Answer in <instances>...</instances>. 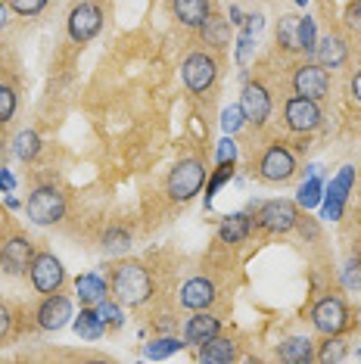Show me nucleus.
<instances>
[{
	"mask_svg": "<svg viewBox=\"0 0 361 364\" xmlns=\"http://www.w3.org/2000/svg\"><path fill=\"white\" fill-rule=\"evenodd\" d=\"M100 246H103V250L109 252V255H122V252L131 250V234H128L125 228H109V230L103 234V243H100Z\"/></svg>",
	"mask_w": 361,
	"mask_h": 364,
	"instance_id": "29",
	"label": "nucleus"
},
{
	"mask_svg": "<svg viewBox=\"0 0 361 364\" xmlns=\"http://www.w3.org/2000/svg\"><path fill=\"white\" fill-rule=\"evenodd\" d=\"M26 212H28V218L35 221V225H41V228L56 225V221H63V215H65V196L60 193V187L41 184V187H35L28 193Z\"/></svg>",
	"mask_w": 361,
	"mask_h": 364,
	"instance_id": "3",
	"label": "nucleus"
},
{
	"mask_svg": "<svg viewBox=\"0 0 361 364\" xmlns=\"http://www.w3.org/2000/svg\"><path fill=\"white\" fill-rule=\"evenodd\" d=\"M321 106H318V100H308V97H290L284 106V122L286 128L293 131V134H311V131L321 128Z\"/></svg>",
	"mask_w": 361,
	"mask_h": 364,
	"instance_id": "6",
	"label": "nucleus"
},
{
	"mask_svg": "<svg viewBox=\"0 0 361 364\" xmlns=\"http://www.w3.org/2000/svg\"><path fill=\"white\" fill-rule=\"evenodd\" d=\"M349 90H352V100H355V103H361V69L355 72V78H352Z\"/></svg>",
	"mask_w": 361,
	"mask_h": 364,
	"instance_id": "45",
	"label": "nucleus"
},
{
	"mask_svg": "<svg viewBox=\"0 0 361 364\" xmlns=\"http://www.w3.org/2000/svg\"><path fill=\"white\" fill-rule=\"evenodd\" d=\"M109 293L116 296V302L122 305H137L153 299V277L141 262H119L109 274Z\"/></svg>",
	"mask_w": 361,
	"mask_h": 364,
	"instance_id": "1",
	"label": "nucleus"
},
{
	"mask_svg": "<svg viewBox=\"0 0 361 364\" xmlns=\"http://www.w3.org/2000/svg\"><path fill=\"white\" fill-rule=\"evenodd\" d=\"M352 187V168H343L340 178L330 184V190H327V205H324V215L327 218H340L343 215V205H346V193Z\"/></svg>",
	"mask_w": 361,
	"mask_h": 364,
	"instance_id": "22",
	"label": "nucleus"
},
{
	"mask_svg": "<svg viewBox=\"0 0 361 364\" xmlns=\"http://www.w3.org/2000/svg\"><path fill=\"white\" fill-rule=\"evenodd\" d=\"M35 318H38L41 330H50V333L53 330H63L72 318V302L65 299L63 293H50V296H44V302L38 305Z\"/></svg>",
	"mask_w": 361,
	"mask_h": 364,
	"instance_id": "14",
	"label": "nucleus"
},
{
	"mask_svg": "<svg viewBox=\"0 0 361 364\" xmlns=\"http://www.w3.org/2000/svg\"><path fill=\"white\" fill-rule=\"evenodd\" d=\"M296 4H299V6H306V4H308V0H296Z\"/></svg>",
	"mask_w": 361,
	"mask_h": 364,
	"instance_id": "47",
	"label": "nucleus"
},
{
	"mask_svg": "<svg viewBox=\"0 0 361 364\" xmlns=\"http://www.w3.org/2000/svg\"><path fill=\"white\" fill-rule=\"evenodd\" d=\"M203 181H206V162L196 159V156H187V159L175 162V168L168 171V200L171 203H187L200 193Z\"/></svg>",
	"mask_w": 361,
	"mask_h": 364,
	"instance_id": "2",
	"label": "nucleus"
},
{
	"mask_svg": "<svg viewBox=\"0 0 361 364\" xmlns=\"http://www.w3.org/2000/svg\"><path fill=\"white\" fill-rule=\"evenodd\" d=\"M256 221H259L262 230H268V234H286V230L296 228L299 209H296V203H290V200H268V203L259 205Z\"/></svg>",
	"mask_w": 361,
	"mask_h": 364,
	"instance_id": "10",
	"label": "nucleus"
},
{
	"mask_svg": "<svg viewBox=\"0 0 361 364\" xmlns=\"http://www.w3.org/2000/svg\"><path fill=\"white\" fill-rule=\"evenodd\" d=\"M315 56L324 69H340V65H346V60H349V47L340 35H327V38H321V44H315Z\"/></svg>",
	"mask_w": 361,
	"mask_h": 364,
	"instance_id": "18",
	"label": "nucleus"
},
{
	"mask_svg": "<svg viewBox=\"0 0 361 364\" xmlns=\"http://www.w3.org/2000/svg\"><path fill=\"white\" fill-rule=\"evenodd\" d=\"M10 327H13V314H10V309H6L4 302H0V339L10 333Z\"/></svg>",
	"mask_w": 361,
	"mask_h": 364,
	"instance_id": "43",
	"label": "nucleus"
},
{
	"mask_svg": "<svg viewBox=\"0 0 361 364\" xmlns=\"http://www.w3.org/2000/svg\"><path fill=\"white\" fill-rule=\"evenodd\" d=\"M277 358L286 361V364H306V361H311V358H315V352H311V339L308 336H290L286 343H281Z\"/></svg>",
	"mask_w": 361,
	"mask_h": 364,
	"instance_id": "24",
	"label": "nucleus"
},
{
	"mask_svg": "<svg viewBox=\"0 0 361 364\" xmlns=\"http://www.w3.org/2000/svg\"><path fill=\"white\" fill-rule=\"evenodd\" d=\"M318 200H321V181L311 175L308 184H302V187H299V203L308 209V205H315Z\"/></svg>",
	"mask_w": 361,
	"mask_h": 364,
	"instance_id": "33",
	"label": "nucleus"
},
{
	"mask_svg": "<svg viewBox=\"0 0 361 364\" xmlns=\"http://www.w3.org/2000/svg\"><path fill=\"white\" fill-rule=\"evenodd\" d=\"M13 153H16V159H22V162L38 159V153H41V137L35 134V131H22V134L13 140Z\"/></svg>",
	"mask_w": 361,
	"mask_h": 364,
	"instance_id": "27",
	"label": "nucleus"
},
{
	"mask_svg": "<svg viewBox=\"0 0 361 364\" xmlns=\"http://www.w3.org/2000/svg\"><path fill=\"white\" fill-rule=\"evenodd\" d=\"M75 289H78V299L85 309H94V305H100L106 296H109V287H106L103 277L97 274H81L75 277Z\"/></svg>",
	"mask_w": 361,
	"mask_h": 364,
	"instance_id": "20",
	"label": "nucleus"
},
{
	"mask_svg": "<svg viewBox=\"0 0 361 364\" xmlns=\"http://www.w3.org/2000/svg\"><path fill=\"white\" fill-rule=\"evenodd\" d=\"M6 22H10V13H6V6L0 4V28H6Z\"/></svg>",
	"mask_w": 361,
	"mask_h": 364,
	"instance_id": "46",
	"label": "nucleus"
},
{
	"mask_svg": "<svg viewBox=\"0 0 361 364\" xmlns=\"http://www.w3.org/2000/svg\"><path fill=\"white\" fill-rule=\"evenodd\" d=\"M234 156H237L234 140L225 137V140H221V146H218V162H234Z\"/></svg>",
	"mask_w": 361,
	"mask_h": 364,
	"instance_id": "41",
	"label": "nucleus"
},
{
	"mask_svg": "<svg viewBox=\"0 0 361 364\" xmlns=\"http://www.w3.org/2000/svg\"><path fill=\"white\" fill-rule=\"evenodd\" d=\"M171 13H175L180 26L203 28L212 16V0H171Z\"/></svg>",
	"mask_w": 361,
	"mask_h": 364,
	"instance_id": "17",
	"label": "nucleus"
},
{
	"mask_svg": "<svg viewBox=\"0 0 361 364\" xmlns=\"http://www.w3.org/2000/svg\"><path fill=\"white\" fill-rule=\"evenodd\" d=\"M97 314H100V321L106 327H119L122 324V311H119V305L116 302H109V299H103L100 305H94Z\"/></svg>",
	"mask_w": 361,
	"mask_h": 364,
	"instance_id": "32",
	"label": "nucleus"
},
{
	"mask_svg": "<svg viewBox=\"0 0 361 364\" xmlns=\"http://www.w3.org/2000/svg\"><path fill=\"white\" fill-rule=\"evenodd\" d=\"M240 112L249 125L262 128L271 115V94L262 81H246L243 85V94H240Z\"/></svg>",
	"mask_w": 361,
	"mask_h": 364,
	"instance_id": "13",
	"label": "nucleus"
},
{
	"mask_svg": "<svg viewBox=\"0 0 361 364\" xmlns=\"http://www.w3.org/2000/svg\"><path fill=\"white\" fill-rule=\"evenodd\" d=\"M0 221H4V218H0Z\"/></svg>",
	"mask_w": 361,
	"mask_h": 364,
	"instance_id": "48",
	"label": "nucleus"
},
{
	"mask_svg": "<svg viewBox=\"0 0 361 364\" xmlns=\"http://www.w3.org/2000/svg\"><path fill=\"white\" fill-rule=\"evenodd\" d=\"M200 35H203V41H206L209 47H227V41H231V26H227L221 16L212 13L206 19V26L200 28Z\"/></svg>",
	"mask_w": 361,
	"mask_h": 364,
	"instance_id": "25",
	"label": "nucleus"
},
{
	"mask_svg": "<svg viewBox=\"0 0 361 364\" xmlns=\"http://www.w3.org/2000/svg\"><path fill=\"white\" fill-rule=\"evenodd\" d=\"M31 259H35V246H31L28 237L16 234V237H6L0 243V271L10 277H19L31 268Z\"/></svg>",
	"mask_w": 361,
	"mask_h": 364,
	"instance_id": "11",
	"label": "nucleus"
},
{
	"mask_svg": "<svg viewBox=\"0 0 361 364\" xmlns=\"http://www.w3.org/2000/svg\"><path fill=\"white\" fill-rule=\"evenodd\" d=\"M293 175H296V156H293V150L284 144H271L259 159V178L268 181V184H284Z\"/></svg>",
	"mask_w": 361,
	"mask_h": 364,
	"instance_id": "4",
	"label": "nucleus"
},
{
	"mask_svg": "<svg viewBox=\"0 0 361 364\" xmlns=\"http://www.w3.org/2000/svg\"><path fill=\"white\" fill-rule=\"evenodd\" d=\"M13 187H16V178L6 168H0V190H4V193H13Z\"/></svg>",
	"mask_w": 361,
	"mask_h": 364,
	"instance_id": "44",
	"label": "nucleus"
},
{
	"mask_svg": "<svg viewBox=\"0 0 361 364\" xmlns=\"http://www.w3.org/2000/svg\"><path fill=\"white\" fill-rule=\"evenodd\" d=\"M180 346H187V343H180L175 336H166V339H156V343L146 346V355H150V358H166V355L178 352Z\"/></svg>",
	"mask_w": 361,
	"mask_h": 364,
	"instance_id": "31",
	"label": "nucleus"
},
{
	"mask_svg": "<svg viewBox=\"0 0 361 364\" xmlns=\"http://www.w3.org/2000/svg\"><path fill=\"white\" fill-rule=\"evenodd\" d=\"M218 333H221V318H215V314H209V311H196L184 324V343L187 346H203Z\"/></svg>",
	"mask_w": 361,
	"mask_h": 364,
	"instance_id": "16",
	"label": "nucleus"
},
{
	"mask_svg": "<svg viewBox=\"0 0 361 364\" xmlns=\"http://www.w3.org/2000/svg\"><path fill=\"white\" fill-rule=\"evenodd\" d=\"M180 75H184L187 90H193V94H206L218 78V60L206 50L190 53L184 60V65H180Z\"/></svg>",
	"mask_w": 361,
	"mask_h": 364,
	"instance_id": "7",
	"label": "nucleus"
},
{
	"mask_svg": "<svg viewBox=\"0 0 361 364\" xmlns=\"http://www.w3.org/2000/svg\"><path fill=\"white\" fill-rule=\"evenodd\" d=\"M215 299H218V289L209 277H190L180 287V305L190 311H206Z\"/></svg>",
	"mask_w": 361,
	"mask_h": 364,
	"instance_id": "15",
	"label": "nucleus"
},
{
	"mask_svg": "<svg viewBox=\"0 0 361 364\" xmlns=\"http://www.w3.org/2000/svg\"><path fill=\"white\" fill-rule=\"evenodd\" d=\"M277 44H281L286 53L302 50V19L299 16H281V22H277Z\"/></svg>",
	"mask_w": 361,
	"mask_h": 364,
	"instance_id": "23",
	"label": "nucleus"
},
{
	"mask_svg": "<svg viewBox=\"0 0 361 364\" xmlns=\"http://www.w3.org/2000/svg\"><path fill=\"white\" fill-rule=\"evenodd\" d=\"M343 280H346V287H355V289H361V259H349V262H346V271H343Z\"/></svg>",
	"mask_w": 361,
	"mask_h": 364,
	"instance_id": "37",
	"label": "nucleus"
},
{
	"mask_svg": "<svg viewBox=\"0 0 361 364\" xmlns=\"http://www.w3.org/2000/svg\"><path fill=\"white\" fill-rule=\"evenodd\" d=\"M28 277H31V287H35L38 293L50 296V293H60V287L65 284V268L53 252H38L35 259H31Z\"/></svg>",
	"mask_w": 361,
	"mask_h": 364,
	"instance_id": "8",
	"label": "nucleus"
},
{
	"mask_svg": "<svg viewBox=\"0 0 361 364\" xmlns=\"http://www.w3.org/2000/svg\"><path fill=\"white\" fill-rule=\"evenodd\" d=\"M249 234H252V221H249V215L246 212L227 215V218H221V225H218V240L221 243H227V246L243 243Z\"/></svg>",
	"mask_w": 361,
	"mask_h": 364,
	"instance_id": "19",
	"label": "nucleus"
},
{
	"mask_svg": "<svg viewBox=\"0 0 361 364\" xmlns=\"http://www.w3.org/2000/svg\"><path fill=\"white\" fill-rule=\"evenodd\" d=\"M296 228H299V234H302V237H306V240H315V237H318V225H315V221H311V218H308V215H306V218H302V215H299Z\"/></svg>",
	"mask_w": 361,
	"mask_h": 364,
	"instance_id": "42",
	"label": "nucleus"
},
{
	"mask_svg": "<svg viewBox=\"0 0 361 364\" xmlns=\"http://www.w3.org/2000/svg\"><path fill=\"white\" fill-rule=\"evenodd\" d=\"M75 333L85 339H100L106 333V324L100 321L97 309H81V314L75 318Z\"/></svg>",
	"mask_w": 361,
	"mask_h": 364,
	"instance_id": "26",
	"label": "nucleus"
},
{
	"mask_svg": "<svg viewBox=\"0 0 361 364\" xmlns=\"http://www.w3.org/2000/svg\"><path fill=\"white\" fill-rule=\"evenodd\" d=\"M65 28H69V38L75 41V44H87V41H94L97 35H100V28H103L100 4H90V0H85V4L72 6Z\"/></svg>",
	"mask_w": 361,
	"mask_h": 364,
	"instance_id": "9",
	"label": "nucleus"
},
{
	"mask_svg": "<svg viewBox=\"0 0 361 364\" xmlns=\"http://www.w3.org/2000/svg\"><path fill=\"white\" fill-rule=\"evenodd\" d=\"M16 106H19V94H16L13 85H0V125H6V122L16 115Z\"/></svg>",
	"mask_w": 361,
	"mask_h": 364,
	"instance_id": "30",
	"label": "nucleus"
},
{
	"mask_svg": "<svg viewBox=\"0 0 361 364\" xmlns=\"http://www.w3.org/2000/svg\"><path fill=\"white\" fill-rule=\"evenodd\" d=\"M234 175V162H221L218 165V171H215V178H212L209 181V190H206V200H212V193H215V190L221 187V184H225V181L227 178H231Z\"/></svg>",
	"mask_w": 361,
	"mask_h": 364,
	"instance_id": "34",
	"label": "nucleus"
},
{
	"mask_svg": "<svg viewBox=\"0 0 361 364\" xmlns=\"http://www.w3.org/2000/svg\"><path fill=\"white\" fill-rule=\"evenodd\" d=\"M243 122H246V119H243L240 106H231V109H225V119H221V125H225V131H227V134H234V131L240 128Z\"/></svg>",
	"mask_w": 361,
	"mask_h": 364,
	"instance_id": "38",
	"label": "nucleus"
},
{
	"mask_svg": "<svg viewBox=\"0 0 361 364\" xmlns=\"http://www.w3.org/2000/svg\"><path fill=\"white\" fill-rule=\"evenodd\" d=\"M249 50H252V35L246 31V35H243L240 41H237V60H240V65H243L246 60H249Z\"/></svg>",
	"mask_w": 361,
	"mask_h": 364,
	"instance_id": "40",
	"label": "nucleus"
},
{
	"mask_svg": "<svg viewBox=\"0 0 361 364\" xmlns=\"http://www.w3.org/2000/svg\"><path fill=\"white\" fill-rule=\"evenodd\" d=\"M311 324H315L318 333L324 336H333V333H343L349 327V309L340 296H324L311 305Z\"/></svg>",
	"mask_w": 361,
	"mask_h": 364,
	"instance_id": "5",
	"label": "nucleus"
},
{
	"mask_svg": "<svg viewBox=\"0 0 361 364\" xmlns=\"http://www.w3.org/2000/svg\"><path fill=\"white\" fill-rule=\"evenodd\" d=\"M293 90L299 97H308V100H324L330 94V75L321 63H302L293 72Z\"/></svg>",
	"mask_w": 361,
	"mask_h": 364,
	"instance_id": "12",
	"label": "nucleus"
},
{
	"mask_svg": "<svg viewBox=\"0 0 361 364\" xmlns=\"http://www.w3.org/2000/svg\"><path fill=\"white\" fill-rule=\"evenodd\" d=\"M302 50L306 53H315V22L308 19H302Z\"/></svg>",
	"mask_w": 361,
	"mask_h": 364,
	"instance_id": "39",
	"label": "nucleus"
},
{
	"mask_svg": "<svg viewBox=\"0 0 361 364\" xmlns=\"http://www.w3.org/2000/svg\"><path fill=\"white\" fill-rule=\"evenodd\" d=\"M343 19H346V26L355 31V35H361V0H352V4H346Z\"/></svg>",
	"mask_w": 361,
	"mask_h": 364,
	"instance_id": "36",
	"label": "nucleus"
},
{
	"mask_svg": "<svg viewBox=\"0 0 361 364\" xmlns=\"http://www.w3.org/2000/svg\"><path fill=\"white\" fill-rule=\"evenodd\" d=\"M237 358V346L234 339L227 336H212L209 343L200 346V361H209V364H231Z\"/></svg>",
	"mask_w": 361,
	"mask_h": 364,
	"instance_id": "21",
	"label": "nucleus"
},
{
	"mask_svg": "<svg viewBox=\"0 0 361 364\" xmlns=\"http://www.w3.org/2000/svg\"><path fill=\"white\" fill-rule=\"evenodd\" d=\"M10 6L19 16H38L47 6V0H10Z\"/></svg>",
	"mask_w": 361,
	"mask_h": 364,
	"instance_id": "35",
	"label": "nucleus"
},
{
	"mask_svg": "<svg viewBox=\"0 0 361 364\" xmlns=\"http://www.w3.org/2000/svg\"><path fill=\"white\" fill-rule=\"evenodd\" d=\"M346 355H349L346 339H340V333H333V336H327V343L321 346V352H318L315 358L324 364H336V361H346Z\"/></svg>",
	"mask_w": 361,
	"mask_h": 364,
	"instance_id": "28",
	"label": "nucleus"
}]
</instances>
